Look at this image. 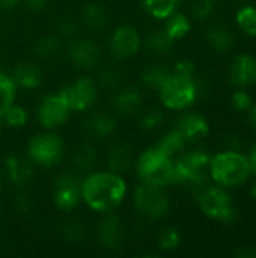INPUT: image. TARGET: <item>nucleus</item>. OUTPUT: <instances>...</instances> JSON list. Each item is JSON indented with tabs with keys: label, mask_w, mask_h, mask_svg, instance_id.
Segmentation results:
<instances>
[{
	"label": "nucleus",
	"mask_w": 256,
	"mask_h": 258,
	"mask_svg": "<svg viewBox=\"0 0 256 258\" xmlns=\"http://www.w3.org/2000/svg\"><path fill=\"white\" fill-rule=\"evenodd\" d=\"M125 190V181L115 172L92 174L81 181V198L97 212H109L115 209L122 201Z\"/></svg>",
	"instance_id": "obj_1"
},
{
	"label": "nucleus",
	"mask_w": 256,
	"mask_h": 258,
	"mask_svg": "<svg viewBox=\"0 0 256 258\" xmlns=\"http://www.w3.org/2000/svg\"><path fill=\"white\" fill-rule=\"evenodd\" d=\"M250 168L244 156L237 151H225L211 159L210 174L222 186H237L246 181Z\"/></svg>",
	"instance_id": "obj_2"
},
{
	"label": "nucleus",
	"mask_w": 256,
	"mask_h": 258,
	"mask_svg": "<svg viewBox=\"0 0 256 258\" xmlns=\"http://www.w3.org/2000/svg\"><path fill=\"white\" fill-rule=\"evenodd\" d=\"M193 192L199 201L201 210L207 216L228 224L235 221V212L231 198L222 187L211 186L207 180L204 183L195 184Z\"/></svg>",
	"instance_id": "obj_3"
},
{
	"label": "nucleus",
	"mask_w": 256,
	"mask_h": 258,
	"mask_svg": "<svg viewBox=\"0 0 256 258\" xmlns=\"http://www.w3.org/2000/svg\"><path fill=\"white\" fill-rule=\"evenodd\" d=\"M137 174L143 183L166 186L172 183L174 162L158 148H151L140 156L137 162Z\"/></svg>",
	"instance_id": "obj_4"
},
{
	"label": "nucleus",
	"mask_w": 256,
	"mask_h": 258,
	"mask_svg": "<svg viewBox=\"0 0 256 258\" xmlns=\"http://www.w3.org/2000/svg\"><path fill=\"white\" fill-rule=\"evenodd\" d=\"M210 163H211V157L202 150L186 153L177 162H174L172 183L190 181L195 186L207 181Z\"/></svg>",
	"instance_id": "obj_5"
},
{
	"label": "nucleus",
	"mask_w": 256,
	"mask_h": 258,
	"mask_svg": "<svg viewBox=\"0 0 256 258\" xmlns=\"http://www.w3.org/2000/svg\"><path fill=\"white\" fill-rule=\"evenodd\" d=\"M198 89L190 77L170 76L167 82L160 88V97L166 107L169 109H184L196 100Z\"/></svg>",
	"instance_id": "obj_6"
},
{
	"label": "nucleus",
	"mask_w": 256,
	"mask_h": 258,
	"mask_svg": "<svg viewBox=\"0 0 256 258\" xmlns=\"http://www.w3.org/2000/svg\"><path fill=\"white\" fill-rule=\"evenodd\" d=\"M137 212L148 219L163 218L169 210V198L163 190V186H154L143 183L134 197Z\"/></svg>",
	"instance_id": "obj_7"
},
{
	"label": "nucleus",
	"mask_w": 256,
	"mask_h": 258,
	"mask_svg": "<svg viewBox=\"0 0 256 258\" xmlns=\"http://www.w3.org/2000/svg\"><path fill=\"white\" fill-rule=\"evenodd\" d=\"M63 154V142L57 135L42 133L35 136L29 144V156L42 166L56 165Z\"/></svg>",
	"instance_id": "obj_8"
},
{
	"label": "nucleus",
	"mask_w": 256,
	"mask_h": 258,
	"mask_svg": "<svg viewBox=\"0 0 256 258\" xmlns=\"http://www.w3.org/2000/svg\"><path fill=\"white\" fill-rule=\"evenodd\" d=\"M71 110H86L97 98V86L88 77H80L59 92Z\"/></svg>",
	"instance_id": "obj_9"
},
{
	"label": "nucleus",
	"mask_w": 256,
	"mask_h": 258,
	"mask_svg": "<svg viewBox=\"0 0 256 258\" xmlns=\"http://www.w3.org/2000/svg\"><path fill=\"white\" fill-rule=\"evenodd\" d=\"M69 112L71 109L63 100V97L60 94H56V95H48L41 101L38 109V118L44 127L56 128L66 122Z\"/></svg>",
	"instance_id": "obj_10"
},
{
	"label": "nucleus",
	"mask_w": 256,
	"mask_h": 258,
	"mask_svg": "<svg viewBox=\"0 0 256 258\" xmlns=\"http://www.w3.org/2000/svg\"><path fill=\"white\" fill-rule=\"evenodd\" d=\"M81 198V183L77 177L65 174L54 184V203L62 210H71Z\"/></svg>",
	"instance_id": "obj_11"
},
{
	"label": "nucleus",
	"mask_w": 256,
	"mask_h": 258,
	"mask_svg": "<svg viewBox=\"0 0 256 258\" xmlns=\"http://www.w3.org/2000/svg\"><path fill=\"white\" fill-rule=\"evenodd\" d=\"M110 45H112V51L116 57L125 59V57H130L137 53V50L140 47V36L136 32V29H133L130 26H122V27L116 29L115 33L112 35Z\"/></svg>",
	"instance_id": "obj_12"
},
{
	"label": "nucleus",
	"mask_w": 256,
	"mask_h": 258,
	"mask_svg": "<svg viewBox=\"0 0 256 258\" xmlns=\"http://www.w3.org/2000/svg\"><path fill=\"white\" fill-rule=\"evenodd\" d=\"M231 82L235 86H252L256 83V59L240 54L231 67Z\"/></svg>",
	"instance_id": "obj_13"
},
{
	"label": "nucleus",
	"mask_w": 256,
	"mask_h": 258,
	"mask_svg": "<svg viewBox=\"0 0 256 258\" xmlns=\"http://www.w3.org/2000/svg\"><path fill=\"white\" fill-rule=\"evenodd\" d=\"M71 59L78 68L91 70L100 59V48L91 39H80L71 48Z\"/></svg>",
	"instance_id": "obj_14"
},
{
	"label": "nucleus",
	"mask_w": 256,
	"mask_h": 258,
	"mask_svg": "<svg viewBox=\"0 0 256 258\" xmlns=\"http://www.w3.org/2000/svg\"><path fill=\"white\" fill-rule=\"evenodd\" d=\"M175 130L189 144V142H195V141L207 136L208 135V124L202 116H199L196 113H187L177 122Z\"/></svg>",
	"instance_id": "obj_15"
},
{
	"label": "nucleus",
	"mask_w": 256,
	"mask_h": 258,
	"mask_svg": "<svg viewBox=\"0 0 256 258\" xmlns=\"http://www.w3.org/2000/svg\"><path fill=\"white\" fill-rule=\"evenodd\" d=\"M98 234L101 239V243L109 249H118L122 246L124 242V231L122 224L118 216H109L106 218L98 228Z\"/></svg>",
	"instance_id": "obj_16"
},
{
	"label": "nucleus",
	"mask_w": 256,
	"mask_h": 258,
	"mask_svg": "<svg viewBox=\"0 0 256 258\" xmlns=\"http://www.w3.org/2000/svg\"><path fill=\"white\" fill-rule=\"evenodd\" d=\"M6 169L8 175L12 184L17 187H23L30 183L33 177V168L29 163V160L18 157V156H11L6 162Z\"/></svg>",
	"instance_id": "obj_17"
},
{
	"label": "nucleus",
	"mask_w": 256,
	"mask_h": 258,
	"mask_svg": "<svg viewBox=\"0 0 256 258\" xmlns=\"http://www.w3.org/2000/svg\"><path fill=\"white\" fill-rule=\"evenodd\" d=\"M115 127H116V121L107 112L97 113L84 122L86 133L92 138H97V139H106L109 135L113 133Z\"/></svg>",
	"instance_id": "obj_18"
},
{
	"label": "nucleus",
	"mask_w": 256,
	"mask_h": 258,
	"mask_svg": "<svg viewBox=\"0 0 256 258\" xmlns=\"http://www.w3.org/2000/svg\"><path fill=\"white\" fill-rule=\"evenodd\" d=\"M133 163V153L131 148L125 144H116L109 150L107 154V166L110 172L122 174L130 169Z\"/></svg>",
	"instance_id": "obj_19"
},
{
	"label": "nucleus",
	"mask_w": 256,
	"mask_h": 258,
	"mask_svg": "<svg viewBox=\"0 0 256 258\" xmlns=\"http://www.w3.org/2000/svg\"><path fill=\"white\" fill-rule=\"evenodd\" d=\"M142 104L140 92L136 88H124L115 97V110L121 115H131L139 110Z\"/></svg>",
	"instance_id": "obj_20"
},
{
	"label": "nucleus",
	"mask_w": 256,
	"mask_h": 258,
	"mask_svg": "<svg viewBox=\"0 0 256 258\" xmlns=\"http://www.w3.org/2000/svg\"><path fill=\"white\" fill-rule=\"evenodd\" d=\"M14 83L15 86H21L26 89H33L36 86L41 85L42 80V74L41 70L33 65V63H20L15 70H14Z\"/></svg>",
	"instance_id": "obj_21"
},
{
	"label": "nucleus",
	"mask_w": 256,
	"mask_h": 258,
	"mask_svg": "<svg viewBox=\"0 0 256 258\" xmlns=\"http://www.w3.org/2000/svg\"><path fill=\"white\" fill-rule=\"evenodd\" d=\"M81 18H83L84 26L92 32H101L109 24V17L106 11L97 3L86 5L81 11Z\"/></svg>",
	"instance_id": "obj_22"
},
{
	"label": "nucleus",
	"mask_w": 256,
	"mask_h": 258,
	"mask_svg": "<svg viewBox=\"0 0 256 258\" xmlns=\"http://www.w3.org/2000/svg\"><path fill=\"white\" fill-rule=\"evenodd\" d=\"M207 39L210 45L220 53L229 51L234 45V38L229 33V30L223 26H214L207 32Z\"/></svg>",
	"instance_id": "obj_23"
},
{
	"label": "nucleus",
	"mask_w": 256,
	"mask_h": 258,
	"mask_svg": "<svg viewBox=\"0 0 256 258\" xmlns=\"http://www.w3.org/2000/svg\"><path fill=\"white\" fill-rule=\"evenodd\" d=\"M142 2L146 12L155 18H167L177 11L180 3V0H142Z\"/></svg>",
	"instance_id": "obj_24"
},
{
	"label": "nucleus",
	"mask_w": 256,
	"mask_h": 258,
	"mask_svg": "<svg viewBox=\"0 0 256 258\" xmlns=\"http://www.w3.org/2000/svg\"><path fill=\"white\" fill-rule=\"evenodd\" d=\"M187 145V142L184 141V138L177 132L174 130L172 133L166 135L158 144L155 148H158L163 154H166L169 159H172L174 156H177L178 153H181L184 150V147Z\"/></svg>",
	"instance_id": "obj_25"
},
{
	"label": "nucleus",
	"mask_w": 256,
	"mask_h": 258,
	"mask_svg": "<svg viewBox=\"0 0 256 258\" xmlns=\"http://www.w3.org/2000/svg\"><path fill=\"white\" fill-rule=\"evenodd\" d=\"M164 30L175 41V39H180V38H183V36H186L189 33L190 23H189L186 15L174 12L172 15L167 17V23H166V29Z\"/></svg>",
	"instance_id": "obj_26"
},
{
	"label": "nucleus",
	"mask_w": 256,
	"mask_h": 258,
	"mask_svg": "<svg viewBox=\"0 0 256 258\" xmlns=\"http://www.w3.org/2000/svg\"><path fill=\"white\" fill-rule=\"evenodd\" d=\"M172 76L170 70L163 68V67H151L143 73L142 82L145 86L151 88V89H158L167 82V79Z\"/></svg>",
	"instance_id": "obj_27"
},
{
	"label": "nucleus",
	"mask_w": 256,
	"mask_h": 258,
	"mask_svg": "<svg viewBox=\"0 0 256 258\" xmlns=\"http://www.w3.org/2000/svg\"><path fill=\"white\" fill-rule=\"evenodd\" d=\"M15 97V83L11 77L0 73V118L12 104Z\"/></svg>",
	"instance_id": "obj_28"
},
{
	"label": "nucleus",
	"mask_w": 256,
	"mask_h": 258,
	"mask_svg": "<svg viewBox=\"0 0 256 258\" xmlns=\"http://www.w3.org/2000/svg\"><path fill=\"white\" fill-rule=\"evenodd\" d=\"M174 45V39L167 35L166 30H157L148 38V47L155 54H164L167 53Z\"/></svg>",
	"instance_id": "obj_29"
},
{
	"label": "nucleus",
	"mask_w": 256,
	"mask_h": 258,
	"mask_svg": "<svg viewBox=\"0 0 256 258\" xmlns=\"http://www.w3.org/2000/svg\"><path fill=\"white\" fill-rule=\"evenodd\" d=\"M62 50V44L54 36H45L36 44V51L42 59H53Z\"/></svg>",
	"instance_id": "obj_30"
},
{
	"label": "nucleus",
	"mask_w": 256,
	"mask_h": 258,
	"mask_svg": "<svg viewBox=\"0 0 256 258\" xmlns=\"http://www.w3.org/2000/svg\"><path fill=\"white\" fill-rule=\"evenodd\" d=\"M237 23L243 32L256 36V8L246 6L240 9L237 14Z\"/></svg>",
	"instance_id": "obj_31"
},
{
	"label": "nucleus",
	"mask_w": 256,
	"mask_h": 258,
	"mask_svg": "<svg viewBox=\"0 0 256 258\" xmlns=\"http://www.w3.org/2000/svg\"><path fill=\"white\" fill-rule=\"evenodd\" d=\"M95 159H97L95 151H94L91 147L83 145V147H80V148L75 151V154H74V157H72V163H74L80 171H88V169H91V168L95 165Z\"/></svg>",
	"instance_id": "obj_32"
},
{
	"label": "nucleus",
	"mask_w": 256,
	"mask_h": 258,
	"mask_svg": "<svg viewBox=\"0 0 256 258\" xmlns=\"http://www.w3.org/2000/svg\"><path fill=\"white\" fill-rule=\"evenodd\" d=\"M180 243H181V236L174 228H166L158 236V246L164 251L177 249L180 246Z\"/></svg>",
	"instance_id": "obj_33"
},
{
	"label": "nucleus",
	"mask_w": 256,
	"mask_h": 258,
	"mask_svg": "<svg viewBox=\"0 0 256 258\" xmlns=\"http://www.w3.org/2000/svg\"><path fill=\"white\" fill-rule=\"evenodd\" d=\"M5 119L6 124H9L11 127H21L26 121H27V113L23 107L20 106H15V104H11L8 107V110L3 113L2 116Z\"/></svg>",
	"instance_id": "obj_34"
},
{
	"label": "nucleus",
	"mask_w": 256,
	"mask_h": 258,
	"mask_svg": "<svg viewBox=\"0 0 256 258\" xmlns=\"http://www.w3.org/2000/svg\"><path fill=\"white\" fill-rule=\"evenodd\" d=\"M216 0H193L192 2V15L195 18H207L214 9Z\"/></svg>",
	"instance_id": "obj_35"
},
{
	"label": "nucleus",
	"mask_w": 256,
	"mask_h": 258,
	"mask_svg": "<svg viewBox=\"0 0 256 258\" xmlns=\"http://www.w3.org/2000/svg\"><path fill=\"white\" fill-rule=\"evenodd\" d=\"M163 122V113L160 110H148L140 116V125L145 130H154L157 127H160Z\"/></svg>",
	"instance_id": "obj_36"
},
{
	"label": "nucleus",
	"mask_w": 256,
	"mask_h": 258,
	"mask_svg": "<svg viewBox=\"0 0 256 258\" xmlns=\"http://www.w3.org/2000/svg\"><path fill=\"white\" fill-rule=\"evenodd\" d=\"M231 101H232V106H234L237 110H240V112H244V110H247V109L252 106V98H250V95H249L247 92H244V91H235V92L232 94Z\"/></svg>",
	"instance_id": "obj_37"
},
{
	"label": "nucleus",
	"mask_w": 256,
	"mask_h": 258,
	"mask_svg": "<svg viewBox=\"0 0 256 258\" xmlns=\"http://www.w3.org/2000/svg\"><path fill=\"white\" fill-rule=\"evenodd\" d=\"M174 76H178V77H190L193 79V74H195V65L189 60H181L178 63H175L174 70L170 71Z\"/></svg>",
	"instance_id": "obj_38"
},
{
	"label": "nucleus",
	"mask_w": 256,
	"mask_h": 258,
	"mask_svg": "<svg viewBox=\"0 0 256 258\" xmlns=\"http://www.w3.org/2000/svg\"><path fill=\"white\" fill-rule=\"evenodd\" d=\"M101 82L104 86H110V88H115L121 83V76L116 70H112V68H107L101 73Z\"/></svg>",
	"instance_id": "obj_39"
},
{
	"label": "nucleus",
	"mask_w": 256,
	"mask_h": 258,
	"mask_svg": "<svg viewBox=\"0 0 256 258\" xmlns=\"http://www.w3.org/2000/svg\"><path fill=\"white\" fill-rule=\"evenodd\" d=\"M63 234H65V237H66L68 240H71V242H78V240H81V239L84 237V233H83L81 227L77 225V224H69V225H66V227L63 228Z\"/></svg>",
	"instance_id": "obj_40"
},
{
	"label": "nucleus",
	"mask_w": 256,
	"mask_h": 258,
	"mask_svg": "<svg viewBox=\"0 0 256 258\" xmlns=\"http://www.w3.org/2000/svg\"><path fill=\"white\" fill-rule=\"evenodd\" d=\"M57 29H59V33L63 36H72L77 32V26L71 18H60L57 23Z\"/></svg>",
	"instance_id": "obj_41"
},
{
	"label": "nucleus",
	"mask_w": 256,
	"mask_h": 258,
	"mask_svg": "<svg viewBox=\"0 0 256 258\" xmlns=\"http://www.w3.org/2000/svg\"><path fill=\"white\" fill-rule=\"evenodd\" d=\"M32 11H42L47 6V0H21Z\"/></svg>",
	"instance_id": "obj_42"
},
{
	"label": "nucleus",
	"mask_w": 256,
	"mask_h": 258,
	"mask_svg": "<svg viewBox=\"0 0 256 258\" xmlns=\"http://www.w3.org/2000/svg\"><path fill=\"white\" fill-rule=\"evenodd\" d=\"M247 162H249V168H250V171H252V172L256 175V144L252 147V150H250V153H249V159H247Z\"/></svg>",
	"instance_id": "obj_43"
},
{
	"label": "nucleus",
	"mask_w": 256,
	"mask_h": 258,
	"mask_svg": "<svg viewBox=\"0 0 256 258\" xmlns=\"http://www.w3.org/2000/svg\"><path fill=\"white\" fill-rule=\"evenodd\" d=\"M235 255L240 258H253L256 257V252L252 251V249H249V248H241V249H238L235 252Z\"/></svg>",
	"instance_id": "obj_44"
},
{
	"label": "nucleus",
	"mask_w": 256,
	"mask_h": 258,
	"mask_svg": "<svg viewBox=\"0 0 256 258\" xmlns=\"http://www.w3.org/2000/svg\"><path fill=\"white\" fill-rule=\"evenodd\" d=\"M21 3V0H0V8L2 9H12L15 6H18Z\"/></svg>",
	"instance_id": "obj_45"
},
{
	"label": "nucleus",
	"mask_w": 256,
	"mask_h": 258,
	"mask_svg": "<svg viewBox=\"0 0 256 258\" xmlns=\"http://www.w3.org/2000/svg\"><path fill=\"white\" fill-rule=\"evenodd\" d=\"M250 121L256 125V106L252 107V110H250Z\"/></svg>",
	"instance_id": "obj_46"
},
{
	"label": "nucleus",
	"mask_w": 256,
	"mask_h": 258,
	"mask_svg": "<svg viewBox=\"0 0 256 258\" xmlns=\"http://www.w3.org/2000/svg\"><path fill=\"white\" fill-rule=\"evenodd\" d=\"M250 197L256 201V183L252 186V189H250Z\"/></svg>",
	"instance_id": "obj_47"
},
{
	"label": "nucleus",
	"mask_w": 256,
	"mask_h": 258,
	"mask_svg": "<svg viewBox=\"0 0 256 258\" xmlns=\"http://www.w3.org/2000/svg\"><path fill=\"white\" fill-rule=\"evenodd\" d=\"M0 189H2V174H0Z\"/></svg>",
	"instance_id": "obj_48"
}]
</instances>
